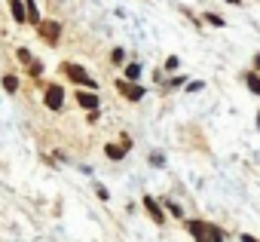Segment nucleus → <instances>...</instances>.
I'll return each mask as SVG.
<instances>
[{
	"label": "nucleus",
	"mask_w": 260,
	"mask_h": 242,
	"mask_svg": "<svg viewBox=\"0 0 260 242\" xmlns=\"http://www.w3.org/2000/svg\"><path fill=\"white\" fill-rule=\"evenodd\" d=\"M184 227H187V233H190L196 242H223V239H226L223 230H220L217 224H208V221L190 218V221H184Z\"/></svg>",
	"instance_id": "f257e3e1"
},
{
	"label": "nucleus",
	"mask_w": 260,
	"mask_h": 242,
	"mask_svg": "<svg viewBox=\"0 0 260 242\" xmlns=\"http://www.w3.org/2000/svg\"><path fill=\"white\" fill-rule=\"evenodd\" d=\"M37 37H40L43 43H49V46H55V43L61 40V25H58L55 19H43V22L37 25Z\"/></svg>",
	"instance_id": "f03ea898"
},
{
	"label": "nucleus",
	"mask_w": 260,
	"mask_h": 242,
	"mask_svg": "<svg viewBox=\"0 0 260 242\" xmlns=\"http://www.w3.org/2000/svg\"><path fill=\"white\" fill-rule=\"evenodd\" d=\"M61 68H64V74H68V77H71L74 83H80V86H89V89H95V80H92V77L86 74V68H80V65H74V62H64Z\"/></svg>",
	"instance_id": "7ed1b4c3"
},
{
	"label": "nucleus",
	"mask_w": 260,
	"mask_h": 242,
	"mask_svg": "<svg viewBox=\"0 0 260 242\" xmlns=\"http://www.w3.org/2000/svg\"><path fill=\"white\" fill-rule=\"evenodd\" d=\"M116 89L128 98V101H141L144 98V86H138V83H128V80H119L116 83Z\"/></svg>",
	"instance_id": "20e7f679"
},
{
	"label": "nucleus",
	"mask_w": 260,
	"mask_h": 242,
	"mask_svg": "<svg viewBox=\"0 0 260 242\" xmlns=\"http://www.w3.org/2000/svg\"><path fill=\"white\" fill-rule=\"evenodd\" d=\"M43 101H46L49 110H61V104H64V92H61V86H49L46 95H43Z\"/></svg>",
	"instance_id": "39448f33"
},
{
	"label": "nucleus",
	"mask_w": 260,
	"mask_h": 242,
	"mask_svg": "<svg viewBox=\"0 0 260 242\" xmlns=\"http://www.w3.org/2000/svg\"><path fill=\"white\" fill-rule=\"evenodd\" d=\"M128 147H132V141L122 135V138H119V144H107V147H104V154H107L110 160H122V157L128 154Z\"/></svg>",
	"instance_id": "423d86ee"
},
{
	"label": "nucleus",
	"mask_w": 260,
	"mask_h": 242,
	"mask_svg": "<svg viewBox=\"0 0 260 242\" xmlns=\"http://www.w3.org/2000/svg\"><path fill=\"white\" fill-rule=\"evenodd\" d=\"M144 208H147V215H150L156 224H162V221H166V215H162V205H159L153 196H144Z\"/></svg>",
	"instance_id": "0eeeda50"
},
{
	"label": "nucleus",
	"mask_w": 260,
	"mask_h": 242,
	"mask_svg": "<svg viewBox=\"0 0 260 242\" xmlns=\"http://www.w3.org/2000/svg\"><path fill=\"white\" fill-rule=\"evenodd\" d=\"M77 101H80L89 113H92V110H98V95H95V92H80V95H77Z\"/></svg>",
	"instance_id": "6e6552de"
},
{
	"label": "nucleus",
	"mask_w": 260,
	"mask_h": 242,
	"mask_svg": "<svg viewBox=\"0 0 260 242\" xmlns=\"http://www.w3.org/2000/svg\"><path fill=\"white\" fill-rule=\"evenodd\" d=\"M10 10H13V19L16 22H28V10H25L22 0H10Z\"/></svg>",
	"instance_id": "1a4fd4ad"
},
{
	"label": "nucleus",
	"mask_w": 260,
	"mask_h": 242,
	"mask_svg": "<svg viewBox=\"0 0 260 242\" xmlns=\"http://www.w3.org/2000/svg\"><path fill=\"white\" fill-rule=\"evenodd\" d=\"M245 83H248V89H251L254 95H260V74H257V71L245 74Z\"/></svg>",
	"instance_id": "9d476101"
},
{
	"label": "nucleus",
	"mask_w": 260,
	"mask_h": 242,
	"mask_svg": "<svg viewBox=\"0 0 260 242\" xmlns=\"http://www.w3.org/2000/svg\"><path fill=\"white\" fill-rule=\"evenodd\" d=\"M25 10H28V22H34V25H40L43 19H40V13H37V4L34 0H25Z\"/></svg>",
	"instance_id": "9b49d317"
},
{
	"label": "nucleus",
	"mask_w": 260,
	"mask_h": 242,
	"mask_svg": "<svg viewBox=\"0 0 260 242\" xmlns=\"http://www.w3.org/2000/svg\"><path fill=\"white\" fill-rule=\"evenodd\" d=\"M166 208H169V211H172L175 218H181V221H184V208H181V205H178L175 199H166Z\"/></svg>",
	"instance_id": "f8f14e48"
},
{
	"label": "nucleus",
	"mask_w": 260,
	"mask_h": 242,
	"mask_svg": "<svg viewBox=\"0 0 260 242\" xmlns=\"http://www.w3.org/2000/svg\"><path fill=\"white\" fill-rule=\"evenodd\" d=\"M4 89H7V92H16V89H19V80H16L13 74H7V77H4Z\"/></svg>",
	"instance_id": "ddd939ff"
},
{
	"label": "nucleus",
	"mask_w": 260,
	"mask_h": 242,
	"mask_svg": "<svg viewBox=\"0 0 260 242\" xmlns=\"http://www.w3.org/2000/svg\"><path fill=\"white\" fill-rule=\"evenodd\" d=\"M125 77H128V83L138 80V77H141V68H138V65H128V68H125Z\"/></svg>",
	"instance_id": "4468645a"
},
{
	"label": "nucleus",
	"mask_w": 260,
	"mask_h": 242,
	"mask_svg": "<svg viewBox=\"0 0 260 242\" xmlns=\"http://www.w3.org/2000/svg\"><path fill=\"white\" fill-rule=\"evenodd\" d=\"M16 55H19V62H22V65H28V68L34 65V58H31V52H28V49H19Z\"/></svg>",
	"instance_id": "2eb2a0df"
},
{
	"label": "nucleus",
	"mask_w": 260,
	"mask_h": 242,
	"mask_svg": "<svg viewBox=\"0 0 260 242\" xmlns=\"http://www.w3.org/2000/svg\"><path fill=\"white\" fill-rule=\"evenodd\" d=\"M178 65H181L178 55H169V58H166V71H178Z\"/></svg>",
	"instance_id": "dca6fc26"
},
{
	"label": "nucleus",
	"mask_w": 260,
	"mask_h": 242,
	"mask_svg": "<svg viewBox=\"0 0 260 242\" xmlns=\"http://www.w3.org/2000/svg\"><path fill=\"white\" fill-rule=\"evenodd\" d=\"M205 19H208V22H211V25H214V28H223V19H220V16H214V13H208V16H205Z\"/></svg>",
	"instance_id": "f3484780"
},
{
	"label": "nucleus",
	"mask_w": 260,
	"mask_h": 242,
	"mask_svg": "<svg viewBox=\"0 0 260 242\" xmlns=\"http://www.w3.org/2000/svg\"><path fill=\"white\" fill-rule=\"evenodd\" d=\"M28 71H31V77H40V74H43V65H40V62H34Z\"/></svg>",
	"instance_id": "a211bd4d"
},
{
	"label": "nucleus",
	"mask_w": 260,
	"mask_h": 242,
	"mask_svg": "<svg viewBox=\"0 0 260 242\" xmlns=\"http://www.w3.org/2000/svg\"><path fill=\"white\" fill-rule=\"evenodd\" d=\"M150 163H153V166H162V163H166V157H162V154H150Z\"/></svg>",
	"instance_id": "6ab92c4d"
},
{
	"label": "nucleus",
	"mask_w": 260,
	"mask_h": 242,
	"mask_svg": "<svg viewBox=\"0 0 260 242\" xmlns=\"http://www.w3.org/2000/svg\"><path fill=\"white\" fill-rule=\"evenodd\" d=\"M239 239H242V242H260V239H254V236H251V233H242V236H239Z\"/></svg>",
	"instance_id": "aec40b11"
},
{
	"label": "nucleus",
	"mask_w": 260,
	"mask_h": 242,
	"mask_svg": "<svg viewBox=\"0 0 260 242\" xmlns=\"http://www.w3.org/2000/svg\"><path fill=\"white\" fill-rule=\"evenodd\" d=\"M254 68H260V52H257V55H254Z\"/></svg>",
	"instance_id": "412c9836"
},
{
	"label": "nucleus",
	"mask_w": 260,
	"mask_h": 242,
	"mask_svg": "<svg viewBox=\"0 0 260 242\" xmlns=\"http://www.w3.org/2000/svg\"><path fill=\"white\" fill-rule=\"evenodd\" d=\"M223 4H233V7H236V4H239V0H223Z\"/></svg>",
	"instance_id": "4be33fe9"
},
{
	"label": "nucleus",
	"mask_w": 260,
	"mask_h": 242,
	"mask_svg": "<svg viewBox=\"0 0 260 242\" xmlns=\"http://www.w3.org/2000/svg\"><path fill=\"white\" fill-rule=\"evenodd\" d=\"M257 129H260V110H257Z\"/></svg>",
	"instance_id": "5701e85b"
}]
</instances>
